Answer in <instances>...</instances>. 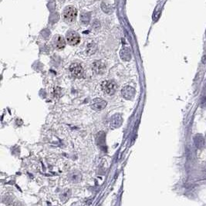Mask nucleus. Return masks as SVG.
Instances as JSON below:
<instances>
[{"label":"nucleus","instance_id":"1","mask_svg":"<svg viewBox=\"0 0 206 206\" xmlns=\"http://www.w3.org/2000/svg\"><path fill=\"white\" fill-rule=\"evenodd\" d=\"M77 16V11L73 6H68L63 11V19L66 23H73Z\"/></svg>","mask_w":206,"mask_h":206},{"label":"nucleus","instance_id":"2","mask_svg":"<svg viewBox=\"0 0 206 206\" xmlns=\"http://www.w3.org/2000/svg\"><path fill=\"white\" fill-rule=\"evenodd\" d=\"M102 89H103V92L108 95H113L114 93L116 92L117 85L113 81H104L102 84Z\"/></svg>","mask_w":206,"mask_h":206},{"label":"nucleus","instance_id":"3","mask_svg":"<svg viewBox=\"0 0 206 206\" xmlns=\"http://www.w3.org/2000/svg\"><path fill=\"white\" fill-rule=\"evenodd\" d=\"M66 39L68 44L71 46H76L81 42V36H79V34L76 32H73V31L67 32Z\"/></svg>","mask_w":206,"mask_h":206},{"label":"nucleus","instance_id":"4","mask_svg":"<svg viewBox=\"0 0 206 206\" xmlns=\"http://www.w3.org/2000/svg\"><path fill=\"white\" fill-rule=\"evenodd\" d=\"M69 70L73 76L77 78L82 77L84 75V69L79 63H73L69 67Z\"/></svg>","mask_w":206,"mask_h":206},{"label":"nucleus","instance_id":"5","mask_svg":"<svg viewBox=\"0 0 206 206\" xmlns=\"http://www.w3.org/2000/svg\"><path fill=\"white\" fill-rule=\"evenodd\" d=\"M53 43H54L55 47H57L58 50H62L66 47V41L62 36H56L54 37V39H53Z\"/></svg>","mask_w":206,"mask_h":206},{"label":"nucleus","instance_id":"6","mask_svg":"<svg viewBox=\"0 0 206 206\" xmlns=\"http://www.w3.org/2000/svg\"><path fill=\"white\" fill-rule=\"evenodd\" d=\"M195 140V144L198 148L201 149V148L204 147V137H203L201 134H197V135L195 137V140Z\"/></svg>","mask_w":206,"mask_h":206},{"label":"nucleus","instance_id":"7","mask_svg":"<svg viewBox=\"0 0 206 206\" xmlns=\"http://www.w3.org/2000/svg\"><path fill=\"white\" fill-rule=\"evenodd\" d=\"M205 36H206V32H205Z\"/></svg>","mask_w":206,"mask_h":206}]
</instances>
